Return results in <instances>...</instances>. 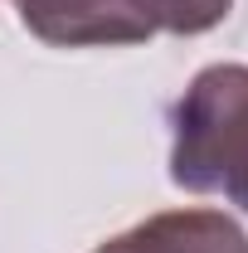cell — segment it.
I'll use <instances>...</instances> for the list:
<instances>
[{"mask_svg":"<svg viewBox=\"0 0 248 253\" xmlns=\"http://www.w3.org/2000/svg\"><path fill=\"white\" fill-rule=\"evenodd\" d=\"M156 25L165 34H205L224 25V15L234 10V0H151Z\"/></svg>","mask_w":248,"mask_h":253,"instance_id":"277c9868","label":"cell"},{"mask_svg":"<svg viewBox=\"0 0 248 253\" xmlns=\"http://www.w3.org/2000/svg\"><path fill=\"white\" fill-rule=\"evenodd\" d=\"M93 253H248L244 224L224 210H161L151 219L112 234Z\"/></svg>","mask_w":248,"mask_h":253,"instance_id":"3957f363","label":"cell"},{"mask_svg":"<svg viewBox=\"0 0 248 253\" xmlns=\"http://www.w3.org/2000/svg\"><path fill=\"white\" fill-rule=\"evenodd\" d=\"M20 25L54 49H112L161 34L151 0H10Z\"/></svg>","mask_w":248,"mask_h":253,"instance_id":"7a4b0ae2","label":"cell"},{"mask_svg":"<svg viewBox=\"0 0 248 253\" xmlns=\"http://www.w3.org/2000/svg\"><path fill=\"white\" fill-rule=\"evenodd\" d=\"M170 180L248 214V63H209L170 102Z\"/></svg>","mask_w":248,"mask_h":253,"instance_id":"6da1fadb","label":"cell"}]
</instances>
